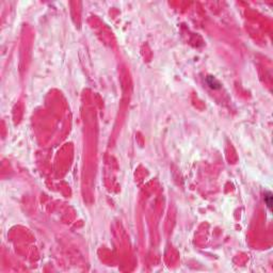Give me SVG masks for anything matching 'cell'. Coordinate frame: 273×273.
<instances>
[{"label": "cell", "mask_w": 273, "mask_h": 273, "mask_svg": "<svg viewBox=\"0 0 273 273\" xmlns=\"http://www.w3.org/2000/svg\"><path fill=\"white\" fill-rule=\"evenodd\" d=\"M207 83L211 89H219L220 88V83L215 79V78L211 77V76H209V77L207 78Z\"/></svg>", "instance_id": "obj_1"}, {"label": "cell", "mask_w": 273, "mask_h": 273, "mask_svg": "<svg viewBox=\"0 0 273 273\" xmlns=\"http://www.w3.org/2000/svg\"><path fill=\"white\" fill-rule=\"evenodd\" d=\"M265 203H266L267 207L269 208V209H271L272 208V193L269 191H267L266 193H265Z\"/></svg>", "instance_id": "obj_2"}]
</instances>
